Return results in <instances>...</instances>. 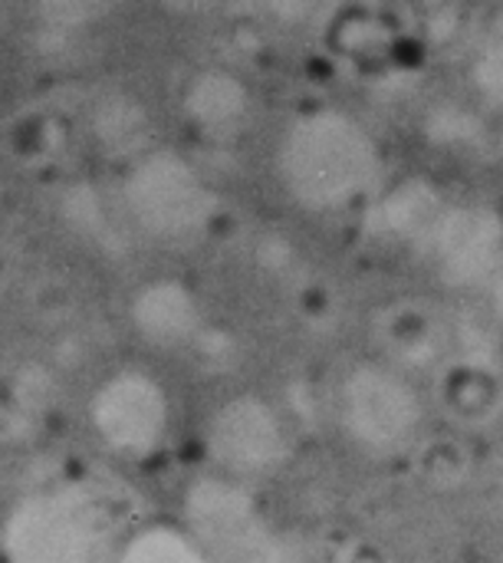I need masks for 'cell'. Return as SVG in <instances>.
<instances>
[{
    "label": "cell",
    "mask_w": 503,
    "mask_h": 563,
    "mask_svg": "<svg viewBox=\"0 0 503 563\" xmlns=\"http://www.w3.org/2000/svg\"><path fill=\"white\" fill-rule=\"evenodd\" d=\"M273 165L283 191L310 211H343L382 181L376 135L339 106H313L293 115L277 139Z\"/></svg>",
    "instance_id": "obj_1"
},
{
    "label": "cell",
    "mask_w": 503,
    "mask_h": 563,
    "mask_svg": "<svg viewBox=\"0 0 503 563\" xmlns=\"http://www.w3.org/2000/svg\"><path fill=\"white\" fill-rule=\"evenodd\" d=\"M185 531L208 563H303V551L270 521L254 492L224 475L188 485Z\"/></svg>",
    "instance_id": "obj_2"
},
{
    "label": "cell",
    "mask_w": 503,
    "mask_h": 563,
    "mask_svg": "<svg viewBox=\"0 0 503 563\" xmlns=\"http://www.w3.org/2000/svg\"><path fill=\"white\" fill-rule=\"evenodd\" d=\"M105 511L82 485H53L20 498L0 531L7 563H99Z\"/></svg>",
    "instance_id": "obj_3"
},
{
    "label": "cell",
    "mask_w": 503,
    "mask_h": 563,
    "mask_svg": "<svg viewBox=\"0 0 503 563\" xmlns=\"http://www.w3.org/2000/svg\"><path fill=\"white\" fill-rule=\"evenodd\" d=\"M122 208L155 241H191L217 214V195L181 152L145 148L125 168Z\"/></svg>",
    "instance_id": "obj_4"
},
{
    "label": "cell",
    "mask_w": 503,
    "mask_h": 563,
    "mask_svg": "<svg viewBox=\"0 0 503 563\" xmlns=\"http://www.w3.org/2000/svg\"><path fill=\"white\" fill-rule=\"evenodd\" d=\"M336 406L346 435L372 455L405 452L425 422L418 389L385 363H356L339 383Z\"/></svg>",
    "instance_id": "obj_5"
},
{
    "label": "cell",
    "mask_w": 503,
    "mask_h": 563,
    "mask_svg": "<svg viewBox=\"0 0 503 563\" xmlns=\"http://www.w3.org/2000/svg\"><path fill=\"white\" fill-rule=\"evenodd\" d=\"M415 251L441 284L488 290L503 271V218L481 201H445Z\"/></svg>",
    "instance_id": "obj_6"
},
{
    "label": "cell",
    "mask_w": 503,
    "mask_h": 563,
    "mask_svg": "<svg viewBox=\"0 0 503 563\" xmlns=\"http://www.w3.org/2000/svg\"><path fill=\"white\" fill-rule=\"evenodd\" d=\"M89 422L105 449L145 459L152 455L171 426V402L165 386L145 369H115L89 399Z\"/></svg>",
    "instance_id": "obj_7"
},
{
    "label": "cell",
    "mask_w": 503,
    "mask_h": 563,
    "mask_svg": "<svg viewBox=\"0 0 503 563\" xmlns=\"http://www.w3.org/2000/svg\"><path fill=\"white\" fill-rule=\"evenodd\" d=\"M204 449L224 478H254L280 468L290 455V435L280 412L257 393L231 396L214 409L204 429Z\"/></svg>",
    "instance_id": "obj_8"
},
{
    "label": "cell",
    "mask_w": 503,
    "mask_h": 563,
    "mask_svg": "<svg viewBox=\"0 0 503 563\" xmlns=\"http://www.w3.org/2000/svg\"><path fill=\"white\" fill-rule=\"evenodd\" d=\"M132 323L142 340L158 350H178L204 340V313L194 290L178 277L145 280L128 303Z\"/></svg>",
    "instance_id": "obj_9"
},
{
    "label": "cell",
    "mask_w": 503,
    "mask_h": 563,
    "mask_svg": "<svg viewBox=\"0 0 503 563\" xmlns=\"http://www.w3.org/2000/svg\"><path fill=\"white\" fill-rule=\"evenodd\" d=\"M185 112L191 122L211 135H234L250 115V89L247 82L224 69V66H208L198 69L181 92Z\"/></svg>",
    "instance_id": "obj_10"
},
{
    "label": "cell",
    "mask_w": 503,
    "mask_h": 563,
    "mask_svg": "<svg viewBox=\"0 0 503 563\" xmlns=\"http://www.w3.org/2000/svg\"><path fill=\"white\" fill-rule=\"evenodd\" d=\"M445 201L448 198H441V191H435L425 178H405L392 185L376 205H369L366 231L372 238L415 247L445 208Z\"/></svg>",
    "instance_id": "obj_11"
},
{
    "label": "cell",
    "mask_w": 503,
    "mask_h": 563,
    "mask_svg": "<svg viewBox=\"0 0 503 563\" xmlns=\"http://www.w3.org/2000/svg\"><path fill=\"white\" fill-rule=\"evenodd\" d=\"M145 132H148V119H145L142 106L122 92L99 99V106L92 109V135L109 152H122V155L138 158L145 152L142 148Z\"/></svg>",
    "instance_id": "obj_12"
},
{
    "label": "cell",
    "mask_w": 503,
    "mask_h": 563,
    "mask_svg": "<svg viewBox=\"0 0 503 563\" xmlns=\"http://www.w3.org/2000/svg\"><path fill=\"white\" fill-rule=\"evenodd\" d=\"M115 563H208V558L185 528L148 525L122 544Z\"/></svg>",
    "instance_id": "obj_13"
},
{
    "label": "cell",
    "mask_w": 503,
    "mask_h": 563,
    "mask_svg": "<svg viewBox=\"0 0 503 563\" xmlns=\"http://www.w3.org/2000/svg\"><path fill=\"white\" fill-rule=\"evenodd\" d=\"M474 82L484 99L503 106V26L491 33V40L481 46L474 59Z\"/></svg>",
    "instance_id": "obj_14"
},
{
    "label": "cell",
    "mask_w": 503,
    "mask_h": 563,
    "mask_svg": "<svg viewBox=\"0 0 503 563\" xmlns=\"http://www.w3.org/2000/svg\"><path fill=\"white\" fill-rule=\"evenodd\" d=\"M488 294H491V317L498 320V327L503 330V271L498 274V280L488 287Z\"/></svg>",
    "instance_id": "obj_15"
}]
</instances>
